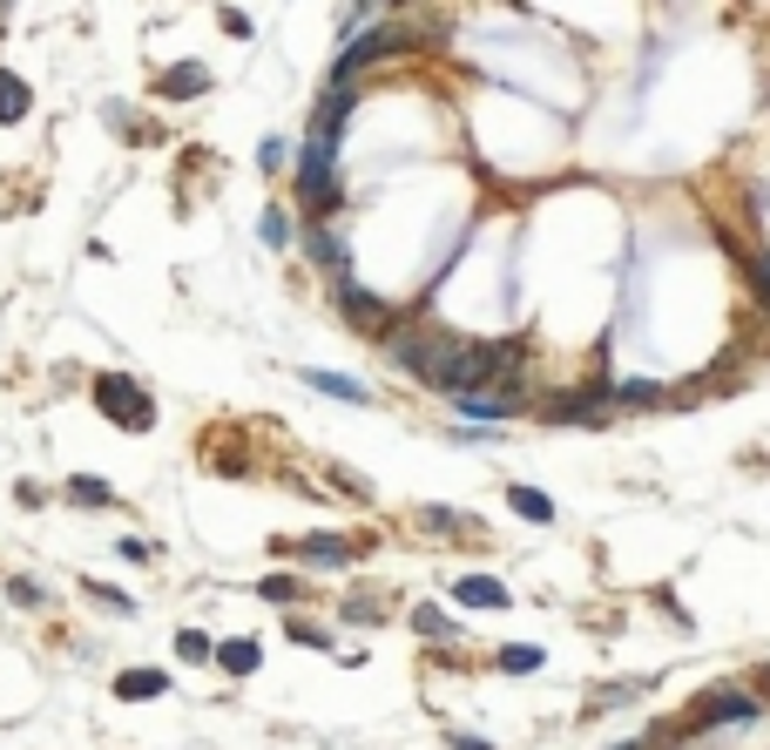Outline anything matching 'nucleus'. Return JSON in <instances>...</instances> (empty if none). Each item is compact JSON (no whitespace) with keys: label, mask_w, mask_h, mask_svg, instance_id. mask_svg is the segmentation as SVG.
Returning a JSON list of instances; mask_svg holds the SVG:
<instances>
[{"label":"nucleus","mask_w":770,"mask_h":750,"mask_svg":"<svg viewBox=\"0 0 770 750\" xmlns=\"http://www.w3.org/2000/svg\"><path fill=\"white\" fill-rule=\"evenodd\" d=\"M420 42H426V27H405V21H386V27H372V34H352V42H345V55L332 61V82H324V89H345L358 68H372V61H392V55L420 48Z\"/></svg>","instance_id":"1"},{"label":"nucleus","mask_w":770,"mask_h":750,"mask_svg":"<svg viewBox=\"0 0 770 750\" xmlns=\"http://www.w3.org/2000/svg\"><path fill=\"white\" fill-rule=\"evenodd\" d=\"M298 204L311 210V217H324L338 204V142L332 136H304V149H298Z\"/></svg>","instance_id":"2"},{"label":"nucleus","mask_w":770,"mask_h":750,"mask_svg":"<svg viewBox=\"0 0 770 750\" xmlns=\"http://www.w3.org/2000/svg\"><path fill=\"white\" fill-rule=\"evenodd\" d=\"M95 406H102L115 426H129V432H149V426H156V400H149L136 379H122V372L95 379Z\"/></svg>","instance_id":"3"},{"label":"nucleus","mask_w":770,"mask_h":750,"mask_svg":"<svg viewBox=\"0 0 770 750\" xmlns=\"http://www.w3.org/2000/svg\"><path fill=\"white\" fill-rule=\"evenodd\" d=\"M332 285H338V311H345L358 332H379V325L392 319L386 298H372V291H358V285H352V270H332Z\"/></svg>","instance_id":"4"},{"label":"nucleus","mask_w":770,"mask_h":750,"mask_svg":"<svg viewBox=\"0 0 770 750\" xmlns=\"http://www.w3.org/2000/svg\"><path fill=\"white\" fill-rule=\"evenodd\" d=\"M608 392H616V385H608V379H588L582 392H561V400H548L541 413H548V419H588L595 406H608Z\"/></svg>","instance_id":"5"},{"label":"nucleus","mask_w":770,"mask_h":750,"mask_svg":"<svg viewBox=\"0 0 770 750\" xmlns=\"http://www.w3.org/2000/svg\"><path fill=\"white\" fill-rule=\"evenodd\" d=\"M203 89H210V68H203V61H183V68L162 74V95H170V102H196Z\"/></svg>","instance_id":"6"},{"label":"nucleus","mask_w":770,"mask_h":750,"mask_svg":"<svg viewBox=\"0 0 770 750\" xmlns=\"http://www.w3.org/2000/svg\"><path fill=\"white\" fill-rule=\"evenodd\" d=\"M304 251H311V264H324V270H345V236H338V230L311 223V230H304Z\"/></svg>","instance_id":"7"},{"label":"nucleus","mask_w":770,"mask_h":750,"mask_svg":"<svg viewBox=\"0 0 770 750\" xmlns=\"http://www.w3.org/2000/svg\"><path fill=\"white\" fill-rule=\"evenodd\" d=\"M453 596H460L467 609H507V588H501L494 575H467V581L453 588Z\"/></svg>","instance_id":"8"},{"label":"nucleus","mask_w":770,"mask_h":750,"mask_svg":"<svg viewBox=\"0 0 770 750\" xmlns=\"http://www.w3.org/2000/svg\"><path fill=\"white\" fill-rule=\"evenodd\" d=\"M27 108H34L27 82H21V74H8V68H0V123H27Z\"/></svg>","instance_id":"9"},{"label":"nucleus","mask_w":770,"mask_h":750,"mask_svg":"<svg viewBox=\"0 0 770 750\" xmlns=\"http://www.w3.org/2000/svg\"><path fill=\"white\" fill-rule=\"evenodd\" d=\"M703 717L710 724H737V717H757V703L737 696V690H716V696H703Z\"/></svg>","instance_id":"10"},{"label":"nucleus","mask_w":770,"mask_h":750,"mask_svg":"<svg viewBox=\"0 0 770 750\" xmlns=\"http://www.w3.org/2000/svg\"><path fill=\"white\" fill-rule=\"evenodd\" d=\"M304 385H318V392H338V400H352V406H372V392H365L358 379H345V372H304Z\"/></svg>","instance_id":"11"},{"label":"nucleus","mask_w":770,"mask_h":750,"mask_svg":"<svg viewBox=\"0 0 770 750\" xmlns=\"http://www.w3.org/2000/svg\"><path fill=\"white\" fill-rule=\"evenodd\" d=\"M162 690H170V677H162V669H129V677L115 683V696H129V703H136V696H162Z\"/></svg>","instance_id":"12"},{"label":"nucleus","mask_w":770,"mask_h":750,"mask_svg":"<svg viewBox=\"0 0 770 750\" xmlns=\"http://www.w3.org/2000/svg\"><path fill=\"white\" fill-rule=\"evenodd\" d=\"M257 236H264V244H271V251H284V244H291V236H298L291 210H277V204H271V210H264V223H257Z\"/></svg>","instance_id":"13"},{"label":"nucleus","mask_w":770,"mask_h":750,"mask_svg":"<svg viewBox=\"0 0 770 750\" xmlns=\"http://www.w3.org/2000/svg\"><path fill=\"white\" fill-rule=\"evenodd\" d=\"M298 555H304V562H352V541H332V534H311V541H298Z\"/></svg>","instance_id":"14"},{"label":"nucleus","mask_w":770,"mask_h":750,"mask_svg":"<svg viewBox=\"0 0 770 750\" xmlns=\"http://www.w3.org/2000/svg\"><path fill=\"white\" fill-rule=\"evenodd\" d=\"M507 500H514V515H520V521H554V500H548V494H535V487H514Z\"/></svg>","instance_id":"15"},{"label":"nucleus","mask_w":770,"mask_h":750,"mask_svg":"<svg viewBox=\"0 0 770 750\" xmlns=\"http://www.w3.org/2000/svg\"><path fill=\"white\" fill-rule=\"evenodd\" d=\"M616 400H622V406H663V385H656V379H622Z\"/></svg>","instance_id":"16"},{"label":"nucleus","mask_w":770,"mask_h":750,"mask_svg":"<svg viewBox=\"0 0 770 750\" xmlns=\"http://www.w3.org/2000/svg\"><path fill=\"white\" fill-rule=\"evenodd\" d=\"M501 669H507V677H527V669H541V649L535 643H507L501 649Z\"/></svg>","instance_id":"17"},{"label":"nucleus","mask_w":770,"mask_h":750,"mask_svg":"<svg viewBox=\"0 0 770 750\" xmlns=\"http://www.w3.org/2000/svg\"><path fill=\"white\" fill-rule=\"evenodd\" d=\"M68 500H81V507H108V487L95 481V473H74V481H68Z\"/></svg>","instance_id":"18"},{"label":"nucleus","mask_w":770,"mask_h":750,"mask_svg":"<svg viewBox=\"0 0 770 750\" xmlns=\"http://www.w3.org/2000/svg\"><path fill=\"white\" fill-rule=\"evenodd\" d=\"M223 669H237V677H251V669H257V643H223Z\"/></svg>","instance_id":"19"},{"label":"nucleus","mask_w":770,"mask_h":750,"mask_svg":"<svg viewBox=\"0 0 770 750\" xmlns=\"http://www.w3.org/2000/svg\"><path fill=\"white\" fill-rule=\"evenodd\" d=\"M284 163H291V142H284V136H264V149H257V170H284Z\"/></svg>","instance_id":"20"},{"label":"nucleus","mask_w":770,"mask_h":750,"mask_svg":"<svg viewBox=\"0 0 770 750\" xmlns=\"http://www.w3.org/2000/svg\"><path fill=\"white\" fill-rule=\"evenodd\" d=\"M413 628H420V636H446V628H453V622H446L439 609H413Z\"/></svg>","instance_id":"21"},{"label":"nucleus","mask_w":770,"mask_h":750,"mask_svg":"<svg viewBox=\"0 0 770 750\" xmlns=\"http://www.w3.org/2000/svg\"><path fill=\"white\" fill-rule=\"evenodd\" d=\"M176 656H183V662H203V656H210V643H203L196 628H183V636H176Z\"/></svg>","instance_id":"22"},{"label":"nucleus","mask_w":770,"mask_h":750,"mask_svg":"<svg viewBox=\"0 0 770 750\" xmlns=\"http://www.w3.org/2000/svg\"><path fill=\"white\" fill-rule=\"evenodd\" d=\"M8 596H14L21 609H34V602H41V581H27V575H21V581H8Z\"/></svg>","instance_id":"23"},{"label":"nucleus","mask_w":770,"mask_h":750,"mask_svg":"<svg viewBox=\"0 0 770 750\" xmlns=\"http://www.w3.org/2000/svg\"><path fill=\"white\" fill-rule=\"evenodd\" d=\"M750 278H757V291H763V304H770V257H757V264H750Z\"/></svg>","instance_id":"24"},{"label":"nucleus","mask_w":770,"mask_h":750,"mask_svg":"<svg viewBox=\"0 0 770 750\" xmlns=\"http://www.w3.org/2000/svg\"><path fill=\"white\" fill-rule=\"evenodd\" d=\"M453 750H494V743H480V737H453Z\"/></svg>","instance_id":"25"},{"label":"nucleus","mask_w":770,"mask_h":750,"mask_svg":"<svg viewBox=\"0 0 770 750\" xmlns=\"http://www.w3.org/2000/svg\"><path fill=\"white\" fill-rule=\"evenodd\" d=\"M0 21H14V0H0Z\"/></svg>","instance_id":"26"}]
</instances>
